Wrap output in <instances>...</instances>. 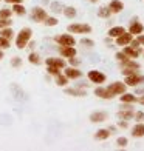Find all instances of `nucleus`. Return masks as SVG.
I'll use <instances>...</instances> for the list:
<instances>
[{
    "label": "nucleus",
    "mask_w": 144,
    "mask_h": 151,
    "mask_svg": "<svg viewBox=\"0 0 144 151\" xmlns=\"http://www.w3.org/2000/svg\"><path fill=\"white\" fill-rule=\"evenodd\" d=\"M138 102H140L141 105H144V96H143V97H140V99H138Z\"/></svg>",
    "instance_id": "09e8293b"
},
{
    "label": "nucleus",
    "mask_w": 144,
    "mask_h": 151,
    "mask_svg": "<svg viewBox=\"0 0 144 151\" xmlns=\"http://www.w3.org/2000/svg\"><path fill=\"white\" fill-rule=\"evenodd\" d=\"M132 136L140 139V137H144V123L143 122H136V125L132 128Z\"/></svg>",
    "instance_id": "6ab92c4d"
},
{
    "label": "nucleus",
    "mask_w": 144,
    "mask_h": 151,
    "mask_svg": "<svg viewBox=\"0 0 144 151\" xmlns=\"http://www.w3.org/2000/svg\"><path fill=\"white\" fill-rule=\"evenodd\" d=\"M88 2H92V3H98V0H88Z\"/></svg>",
    "instance_id": "8fccbe9b"
},
{
    "label": "nucleus",
    "mask_w": 144,
    "mask_h": 151,
    "mask_svg": "<svg viewBox=\"0 0 144 151\" xmlns=\"http://www.w3.org/2000/svg\"><path fill=\"white\" fill-rule=\"evenodd\" d=\"M59 52H60V56H62V57L70 59V57L76 56V48H74V46H60Z\"/></svg>",
    "instance_id": "dca6fc26"
},
{
    "label": "nucleus",
    "mask_w": 144,
    "mask_h": 151,
    "mask_svg": "<svg viewBox=\"0 0 144 151\" xmlns=\"http://www.w3.org/2000/svg\"><path fill=\"white\" fill-rule=\"evenodd\" d=\"M115 59H116V60H118L119 63H121V62H124V60H127L129 57L126 56L124 52H116V54H115Z\"/></svg>",
    "instance_id": "c9c22d12"
},
{
    "label": "nucleus",
    "mask_w": 144,
    "mask_h": 151,
    "mask_svg": "<svg viewBox=\"0 0 144 151\" xmlns=\"http://www.w3.org/2000/svg\"><path fill=\"white\" fill-rule=\"evenodd\" d=\"M65 93L73 96V97H84L85 96V90H82L81 86H78V88H65Z\"/></svg>",
    "instance_id": "aec40b11"
},
{
    "label": "nucleus",
    "mask_w": 144,
    "mask_h": 151,
    "mask_svg": "<svg viewBox=\"0 0 144 151\" xmlns=\"http://www.w3.org/2000/svg\"><path fill=\"white\" fill-rule=\"evenodd\" d=\"M119 99L122 104H135V102H138V97L135 94H129V93H122Z\"/></svg>",
    "instance_id": "412c9836"
},
{
    "label": "nucleus",
    "mask_w": 144,
    "mask_h": 151,
    "mask_svg": "<svg viewBox=\"0 0 144 151\" xmlns=\"http://www.w3.org/2000/svg\"><path fill=\"white\" fill-rule=\"evenodd\" d=\"M124 83H126L127 86H138V85L144 83V76H143V74H140L138 71H136V73L130 74V76H126Z\"/></svg>",
    "instance_id": "7ed1b4c3"
},
{
    "label": "nucleus",
    "mask_w": 144,
    "mask_h": 151,
    "mask_svg": "<svg viewBox=\"0 0 144 151\" xmlns=\"http://www.w3.org/2000/svg\"><path fill=\"white\" fill-rule=\"evenodd\" d=\"M110 134H112V131L108 128H101L95 133V139L96 140H107L110 137Z\"/></svg>",
    "instance_id": "a211bd4d"
},
{
    "label": "nucleus",
    "mask_w": 144,
    "mask_h": 151,
    "mask_svg": "<svg viewBox=\"0 0 144 151\" xmlns=\"http://www.w3.org/2000/svg\"><path fill=\"white\" fill-rule=\"evenodd\" d=\"M12 14L11 9H0V19H9Z\"/></svg>",
    "instance_id": "72a5a7b5"
},
{
    "label": "nucleus",
    "mask_w": 144,
    "mask_h": 151,
    "mask_svg": "<svg viewBox=\"0 0 144 151\" xmlns=\"http://www.w3.org/2000/svg\"><path fill=\"white\" fill-rule=\"evenodd\" d=\"M47 73L50 76H54L56 77L57 74H60V68H56V66H47Z\"/></svg>",
    "instance_id": "7c9ffc66"
},
{
    "label": "nucleus",
    "mask_w": 144,
    "mask_h": 151,
    "mask_svg": "<svg viewBox=\"0 0 144 151\" xmlns=\"http://www.w3.org/2000/svg\"><path fill=\"white\" fill-rule=\"evenodd\" d=\"M5 2H6V3H12V5H14V3H22L23 0H5Z\"/></svg>",
    "instance_id": "49530a36"
},
{
    "label": "nucleus",
    "mask_w": 144,
    "mask_h": 151,
    "mask_svg": "<svg viewBox=\"0 0 144 151\" xmlns=\"http://www.w3.org/2000/svg\"><path fill=\"white\" fill-rule=\"evenodd\" d=\"M118 127L119 128H127L129 123H127V120H121V122H118Z\"/></svg>",
    "instance_id": "a18cd8bd"
},
{
    "label": "nucleus",
    "mask_w": 144,
    "mask_h": 151,
    "mask_svg": "<svg viewBox=\"0 0 144 151\" xmlns=\"http://www.w3.org/2000/svg\"><path fill=\"white\" fill-rule=\"evenodd\" d=\"M44 23H45L47 26H56V25L59 23V20H57L56 17H47Z\"/></svg>",
    "instance_id": "2f4dec72"
},
{
    "label": "nucleus",
    "mask_w": 144,
    "mask_h": 151,
    "mask_svg": "<svg viewBox=\"0 0 144 151\" xmlns=\"http://www.w3.org/2000/svg\"><path fill=\"white\" fill-rule=\"evenodd\" d=\"M108 9H110L112 14H119V12L124 9V3H122L121 0H112V2L108 3Z\"/></svg>",
    "instance_id": "4468645a"
},
{
    "label": "nucleus",
    "mask_w": 144,
    "mask_h": 151,
    "mask_svg": "<svg viewBox=\"0 0 144 151\" xmlns=\"http://www.w3.org/2000/svg\"><path fill=\"white\" fill-rule=\"evenodd\" d=\"M129 45H130V46H133V48H141L140 42H138V40H136V39H132V42H130Z\"/></svg>",
    "instance_id": "37998d69"
},
{
    "label": "nucleus",
    "mask_w": 144,
    "mask_h": 151,
    "mask_svg": "<svg viewBox=\"0 0 144 151\" xmlns=\"http://www.w3.org/2000/svg\"><path fill=\"white\" fill-rule=\"evenodd\" d=\"M143 31H144V26H143V23L138 22V20L132 22V23H130V26H129V32L133 34V36H138V34H141Z\"/></svg>",
    "instance_id": "f3484780"
},
{
    "label": "nucleus",
    "mask_w": 144,
    "mask_h": 151,
    "mask_svg": "<svg viewBox=\"0 0 144 151\" xmlns=\"http://www.w3.org/2000/svg\"><path fill=\"white\" fill-rule=\"evenodd\" d=\"M136 40H138L140 42V45L141 46H144V34L141 32V34H138V36H136Z\"/></svg>",
    "instance_id": "c03bdc74"
},
{
    "label": "nucleus",
    "mask_w": 144,
    "mask_h": 151,
    "mask_svg": "<svg viewBox=\"0 0 144 151\" xmlns=\"http://www.w3.org/2000/svg\"><path fill=\"white\" fill-rule=\"evenodd\" d=\"M68 60H70V65H73V66H78V65L81 63V60L76 59V56H74V57H70Z\"/></svg>",
    "instance_id": "79ce46f5"
},
{
    "label": "nucleus",
    "mask_w": 144,
    "mask_h": 151,
    "mask_svg": "<svg viewBox=\"0 0 144 151\" xmlns=\"http://www.w3.org/2000/svg\"><path fill=\"white\" fill-rule=\"evenodd\" d=\"M62 12H64V16L67 19H74V17H76V14H78V11H76L74 6H64Z\"/></svg>",
    "instance_id": "b1692460"
},
{
    "label": "nucleus",
    "mask_w": 144,
    "mask_h": 151,
    "mask_svg": "<svg viewBox=\"0 0 144 151\" xmlns=\"http://www.w3.org/2000/svg\"><path fill=\"white\" fill-rule=\"evenodd\" d=\"M5 59V54H3V50H0V60Z\"/></svg>",
    "instance_id": "de8ad7c7"
},
{
    "label": "nucleus",
    "mask_w": 144,
    "mask_h": 151,
    "mask_svg": "<svg viewBox=\"0 0 144 151\" xmlns=\"http://www.w3.org/2000/svg\"><path fill=\"white\" fill-rule=\"evenodd\" d=\"M107 120V113L105 111H95L90 114V122L93 123H101Z\"/></svg>",
    "instance_id": "2eb2a0df"
},
{
    "label": "nucleus",
    "mask_w": 144,
    "mask_h": 151,
    "mask_svg": "<svg viewBox=\"0 0 144 151\" xmlns=\"http://www.w3.org/2000/svg\"><path fill=\"white\" fill-rule=\"evenodd\" d=\"M56 43H59V46H74L76 45V39L71 34H60V36L54 37Z\"/></svg>",
    "instance_id": "20e7f679"
},
{
    "label": "nucleus",
    "mask_w": 144,
    "mask_h": 151,
    "mask_svg": "<svg viewBox=\"0 0 144 151\" xmlns=\"http://www.w3.org/2000/svg\"><path fill=\"white\" fill-rule=\"evenodd\" d=\"M127 143H129L127 137H118V140H116V145H118L119 148H126Z\"/></svg>",
    "instance_id": "473e14b6"
},
{
    "label": "nucleus",
    "mask_w": 144,
    "mask_h": 151,
    "mask_svg": "<svg viewBox=\"0 0 144 151\" xmlns=\"http://www.w3.org/2000/svg\"><path fill=\"white\" fill-rule=\"evenodd\" d=\"M107 88H108V91H110L115 97H116V96H121L122 93H126L127 85L122 83V82H113V83H110Z\"/></svg>",
    "instance_id": "0eeeda50"
},
{
    "label": "nucleus",
    "mask_w": 144,
    "mask_h": 151,
    "mask_svg": "<svg viewBox=\"0 0 144 151\" xmlns=\"http://www.w3.org/2000/svg\"><path fill=\"white\" fill-rule=\"evenodd\" d=\"M133 114H135L133 108H129V109L121 108L116 116H118V119H119V120H130V119H133Z\"/></svg>",
    "instance_id": "f8f14e48"
},
{
    "label": "nucleus",
    "mask_w": 144,
    "mask_h": 151,
    "mask_svg": "<svg viewBox=\"0 0 144 151\" xmlns=\"http://www.w3.org/2000/svg\"><path fill=\"white\" fill-rule=\"evenodd\" d=\"M121 68H132V70H140V63L135 62V59H127L124 62H121Z\"/></svg>",
    "instance_id": "4be33fe9"
},
{
    "label": "nucleus",
    "mask_w": 144,
    "mask_h": 151,
    "mask_svg": "<svg viewBox=\"0 0 144 151\" xmlns=\"http://www.w3.org/2000/svg\"><path fill=\"white\" fill-rule=\"evenodd\" d=\"M54 79H56V85H57V86H64V88H65V86L68 85V79H67V76H65V74H62V73L57 74Z\"/></svg>",
    "instance_id": "a878e982"
},
{
    "label": "nucleus",
    "mask_w": 144,
    "mask_h": 151,
    "mask_svg": "<svg viewBox=\"0 0 144 151\" xmlns=\"http://www.w3.org/2000/svg\"><path fill=\"white\" fill-rule=\"evenodd\" d=\"M95 94L98 96L99 99H113L115 96L108 91V88L107 86H102V85H98L96 86V90H95Z\"/></svg>",
    "instance_id": "1a4fd4ad"
},
{
    "label": "nucleus",
    "mask_w": 144,
    "mask_h": 151,
    "mask_svg": "<svg viewBox=\"0 0 144 151\" xmlns=\"http://www.w3.org/2000/svg\"><path fill=\"white\" fill-rule=\"evenodd\" d=\"M45 63H47V66H56V68H60V70L65 68V60L57 59V57H48L45 60Z\"/></svg>",
    "instance_id": "ddd939ff"
},
{
    "label": "nucleus",
    "mask_w": 144,
    "mask_h": 151,
    "mask_svg": "<svg viewBox=\"0 0 144 151\" xmlns=\"http://www.w3.org/2000/svg\"><path fill=\"white\" fill-rule=\"evenodd\" d=\"M11 66H14V68L22 66V59H20V57H12L11 59Z\"/></svg>",
    "instance_id": "f704fd0d"
},
{
    "label": "nucleus",
    "mask_w": 144,
    "mask_h": 151,
    "mask_svg": "<svg viewBox=\"0 0 144 151\" xmlns=\"http://www.w3.org/2000/svg\"><path fill=\"white\" fill-rule=\"evenodd\" d=\"M122 52H124L129 59H138L140 54H141V48H133L130 45H126L124 50H122Z\"/></svg>",
    "instance_id": "9b49d317"
},
{
    "label": "nucleus",
    "mask_w": 144,
    "mask_h": 151,
    "mask_svg": "<svg viewBox=\"0 0 144 151\" xmlns=\"http://www.w3.org/2000/svg\"><path fill=\"white\" fill-rule=\"evenodd\" d=\"M67 29L71 34H90L92 26L87 25V23H73V25H68Z\"/></svg>",
    "instance_id": "f03ea898"
},
{
    "label": "nucleus",
    "mask_w": 144,
    "mask_h": 151,
    "mask_svg": "<svg viewBox=\"0 0 144 151\" xmlns=\"http://www.w3.org/2000/svg\"><path fill=\"white\" fill-rule=\"evenodd\" d=\"M11 11L14 12V14H17V16H25L26 14V9H25V6L22 3H14Z\"/></svg>",
    "instance_id": "393cba45"
},
{
    "label": "nucleus",
    "mask_w": 144,
    "mask_h": 151,
    "mask_svg": "<svg viewBox=\"0 0 144 151\" xmlns=\"http://www.w3.org/2000/svg\"><path fill=\"white\" fill-rule=\"evenodd\" d=\"M51 8H53L54 12H59V11H62V9H64V6L60 5V3H53V5H51Z\"/></svg>",
    "instance_id": "a19ab883"
},
{
    "label": "nucleus",
    "mask_w": 144,
    "mask_h": 151,
    "mask_svg": "<svg viewBox=\"0 0 144 151\" xmlns=\"http://www.w3.org/2000/svg\"><path fill=\"white\" fill-rule=\"evenodd\" d=\"M11 20L9 19H0V29L2 28H6V26H11Z\"/></svg>",
    "instance_id": "e433bc0d"
},
{
    "label": "nucleus",
    "mask_w": 144,
    "mask_h": 151,
    "mask_svg": "<svg viewBox=\"0 0 144 151\" xmlns=\"http://www.w3.org/2000/svg\"><path fill=\"white\" fill-rule=\"evenodd\" d=\"M64 74L67 76L68 80H76V79H79L82 76V71H79L76 66H68V68H65Z\"/></svg>",
    "instance_id": "9d476101"
},
{
    "label": "nucleus",
    "mask_w": 144,
    "mask_h": 151,
    "mask_svg": "<svg viewBox=\"0 0 144 151\" xmlns=\"http://www.w3.org/2000/svg\"><path fill=\"white\" fill-rule=\"evenodd\" d=\"M31 36H33L31 28H22L20 32L16 36V46L19 48V50H23V48L28 45V42L31 40Z\"/></svg>",
    "instance_id": "f257e3e1"
},
{
    "label": "nucleus",
    "mask_w": 144,
    "mask_h": 151,
    "mask_svg": "<svg viewBox=\"0 0 144 151\" xmlns=\"http://www.w3.org/2000/svg\"><path fill=\"white\" fill-rule=\"evenodd\" d=\"M47 17H48L47 11H45L44 8H40V6H36V8L31 9V19H33L36 23H44Z\"/></svg>",
    "instance_id": "39448f33"
},
{
    "label": "nucleus",
    "mask_w": 144,
    "mask_h": 151,
    "mask_svg": "<svg viewBox=\"0 0 144 151\" xmlns=\"http://www.w3.org/2000/svg\"><path fill=\"white\" fill-rule=\"evenodd\" d=\"M28 62L33 63V65H40V56L37 52H31L28 56Z\"/></svg>",
    "instance_id": "c85d7f7f"
},
{
    "label": "nucleus",
    "mask_w": 144,
    "mask_h": 151,
    "mask_svg": "<svg viewBox=\"0 0 144 151\" xmlns=\"http://www.w3.org/2000/svg\"><path fill=\"white\" fill-rule=\"evenodd\" d=\"M11 46V43H9V40L8 39H5V37H2L0 36V50H8V48Z\"/></svg>",
    "instance_id": "c756f323"
},
{
    "label": "nucleus",
    "mask_w": 144,
    "mask_h": 151,
    "mask_svg": "<svg viewBox=\"0 0 144 151\" xmlns=\"http://www.w3.org/2000/svg\"><path fill=\"white\" fill-rule=\"evenodd\" d=\"M0 36L5 37V39H8V40H11L12 37H14V31H12L9 26H6V28H2V29H0Z\"/></svg>",
    "instance_id": "bb28decb"
},
{
    "label": "nucleus",
    "mask_w": 144,
    "mask_h": 151,
    "mask_svg": "<svg viewBox=\"0 0 144 151\" xmlns=\"http://www.w3.org/2000/svg\"><path fill=\"white\" fill-rule=\"evenodd\" d=\"M87 77H88V80H90L92 83H96V85H101V83H104V82H105V74H102V73L98 71V70L88 71Z\"/></svg>",
    "instance_id": "423d86ee"
},
{
    "label": "nucleus",
    "mask_w": 144,
    "mask_h": 151,
    "mask_svg": "<svg viewBox=\"0 0 144 151\" xmlns=\"http://www.w3.org/2000/svg\"><path fill=\"white\" fill-rule=\"evenodd\" d=\"M132 39H133V34H130L129 31H124L122 34H119L118 37H116V45H119V46H126L129 45L130 42H132Z\"/></svg>",
    "instance_id": "6e6552de"
},
{
    "label": "nucleus",
    "mask_w": 144,
    "mask_h": 151,
    "mask_svg": "<svg viewBox=\"0 0 144 151\" xmlns=\"http://www.w3.org/2000/svg\"><path fill=\"white\" fill-rule=\"evenodd\" d=\"M98 16L101 19H110L112 12H110V9H108V6H102V8H99V11H98Z\"/></svg>",
    "instance_id": "cd10ccee"
},
{
    "label": "nucleus",
    "mask_w": 144,
    "mask_h": 151,
    "mask_svg": "<svg viewBox=\"0 0 144 151\" xmlns=\"http://www.w3.org/2000/svg\"><path fill=\"white\" fill-rule=\"evenodd\" d=\"M133 119H135L136 122H143V120H144V113H143V111H136V113L133 114Z\"/></svg>",
    "instance_id": "58836bf2"
},
{
    "label": "nucleus",
    "mask_w": 144,
    "mask_h": 151,
    "mask_svg": "<svg viewBox=\"0 0 144 151\" xmlns=\"http://www.w3.org/2000/svg\"><path fill=\"white\" fill-rule=\"evenodd\" d=\"M126 31V28H124V26H113V28H110V29H108V37H112V39H116V37H118L119 36V34H122V32H124Z\"/></svg>",
    "instance_id": "5701e85b"
},
{
    "label": "nucleus",
    "mask_w": 144,
    "mask_h": 151,
    "mask_svg": "<svg viewBox=\"0 0 144 151\" xmlns=\"http://www.w3.org/2000/svg\"><path fill=\"white\" fill-rule=\"evenodd\" d=\"M81 43H82V45H85L87 48L95 46V42H93V40H90V39H81Z\"/></svg>",
    "instance_id": "ea45409f"
},
{
    "label": "nucleus",
    "mask_w": 144,
    "mask_h": 151,
    "mask_svg": "<svg viewBox=\"0 0 144 151\" xmlns=\"http://www.w3.org/2000/svg\"><path fill=\"white\" fill-rule=\"evenodd\" d=\"M138 70H132V68H121V73H122V76H130V74H133V73H136Z\"/></svg>",
    "instance_id": "4c0bfd02"
}]
</instances>
